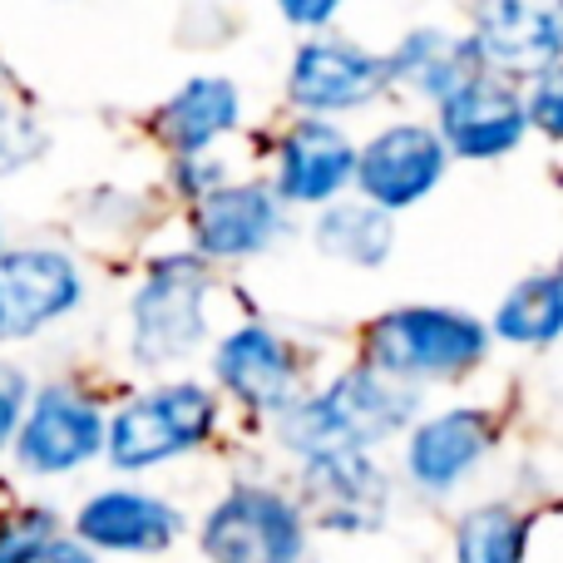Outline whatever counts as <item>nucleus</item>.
Listing matches in <instances>:
<instances>
[{"mask_svg": "<svg viewBox=\"0 0 563 563\" xmlns=\"http://www.w3.org/2000/svg\"><path fill=\"white\" fill-rule=\"evenodd\" d=\"M194 243L203 257H257L277 243L282 223V198L267 184H218L203 198H194Z\"/></svg>", "mask_w": 563, "mask_h": 563, "instance_id": "14", "label": "nucleus"}, {"mask_svg": "<svg viewBox=\"0 0 563 563\" xmlns=\"http://www.w3.org/2000/svg\"><path fill=\"white\" fill-rule=\"evenodd\" d=\"M529 519L509 505H479L455 529V563H525Z\"/></svg>", "mask_w": 563, "mask_h": 563, "instance_id": "22", "label": "nucleus"}, {"mask_svg": "<svg viewBox=\"0 0 563 563\" xmlns=\"http://www.w3.org/2000/svg\"><path fill=\"white\" fill-rule=\"evenodd\" d=\"M311 243L317 253L336 257V263L351 267H380L396 247V218L386 208L366 203V198H351V203H327L317 213V228H311Z\"/></svg>", "mask_w": 563, "mask_h": 563, "instance_id": "20", "label": "nucleus"}, {"mask_svg": "<svg viewBox=\"0 0 563 563\" xmlns=\"http://www.w3.org/2000/svg\"><path fill=\"white\" fill-rule=\"evenodd\" d=\"M243 124V89L228 75H194L154 109L148 129L174 158L208 154L218 139Z\"/></svg>", "mask_w": 563, "mask_h": 563, "instance_id": "15", "label": "nucleus"}, {"mask_svg": "<svg viewBox=\"0 0 563 563\" xmlns=\"http://www.w3.org/2000/svg\"><path fill=\"white\" fill-rule=\"evenodd\" d=\"M55 544V515L49 509H15L0 519V563H40Z\"/></svg>", "mask_w": 563, "mask_h": 563, "instance_id": "24", "label": "nucleus"}, {"mask_svg": "<svg viewBox=\"0 0 563 563\" xmlns=\"http://www.w3.org/2000/svg\"><path fill=\"white\" fill-rule=\"evenodd\" d=\"M386 65H390V79H396V85H410L416 95H426L430 104H440V99H445L450 89L465 85L470 75L489 69L475 40L455 35V30H440V25L406 30L400 45L386 55Z\"/></svg>", "mask_w": 563, "mask_h": 563, "instance_id": "19", "label": "nucleus"}, {"mask_svg": "<svg viewBox=\"0 0 563 563\" xmlns=\"http://www.w3.org/2000/svg\"><path fill=\"white\" fill-rule=\"evenodd\" d=\"M85 301V277L55 247L0 253V341H25Z\"/></svg>", "mask_w": 563, "mask_h": 563, "instance_id": "10", "label": "nucleus"}, {"mask_svg": "<svg viewBox=\"0 0 563 563\" xmlns=\"http://www.w3.org/2000/svg\"><path fill=\"white\" fill-rule=\"evenodd\" d=\"M273 5L282 10V20L297 30H327L331 20L341 15V5L346 0H273Z\"/></svg>", "mask_w": 563, "mask_h": 563, "instance_id": "27", "label": "nucleus"}, {"mask_svg": "<svg viewBox=\"0 0 563 563\" xmlns=\"http://www.w3.org/2000/svg\"><path fill=\"white\" fill-rule=\"evenodd\" d=\"M489 445H495V426H489V416L479 406L440 410V416H430L426 426L410 435L406 470L416 485L445 495V489H455L460 479L489 455Z\"/></svg>", "mask_w": 563, "mask_h": 563, "instance_id": "17", "label": "nucleus"}, {"mask_svg": "<svg viewBox=\"0 0 563 563\" xmlns=\"http://www.w3.org/2000/svg\"><path fill=\"white\" fill-rule=\"evenodd\" d=\"M440 139H445L450 158H505L525 144L529 124V99L519 95V79L479 69L460 89H450L435 104Z\"/></svg>", "mask_w": 563, "mask_h": 563, "instance_id": "8", "label": "nucleus"}, {"mask_svg": "<svg viewBox=\"0 0 563 563\" xmlns=\"http://www.w3.org/2000/svg\"><path fill=\"white\" fill-rule=\"evenodd\" d=\"M351 178H356V144L331 119L307 114L277 139L273 188L282 203L327 208V203H336Z\"/></svg>", "mask_w": 563, "mask_h": 563, "instance_id": "13", "label": "nucleus"}, {"mask_svg": "<svg viewBox=\"0 0 563 563\" xmlns=\"http://www.w3.org/2000/svg\"><path fill=\"white\" fill-rule=\"evenodd\" d=\"M525 99H529V124H534L539 134H549L554 144H563V65L529 79Z\"/></svg>", "mask_w": 563, "mask_h": 563, "instance_id": "25", "label": "nucleus"}, {"mask_svg": "<svg viewBox=\"0 0 563 563\" xmlns=\"http://www.w3.org/2000/svg\"><path fill=\"white\" fill-rule=\"evenodd\" d=\"M366 351L390 380H450L485 361L489 331L455 307H400L371 321Z\"/></svg>", "mask_w": 563, "mask_h": 563, "instance_id": "2", "label": "nucleus"}, {"mask_svg": "<svg viewBox=\"0 0 563 563\" xmlns=\"http://www.w3.org/2000/svg\"><path fill=\"white\" fill-rule=\"evenodd\" d=\"M470 40L509 79H539L563 65V0H475Z\"/></svg>", "mask_w": 563, "mask_h": 563, "instance_id": "9", "label": "nucleus"}, {"mask_svg": "<svg viewBox=\"0 0 563 563\" xmlns=\"http://www.w3.org/2000/svg\"><path fill=\"white\" fill-rule=\"evenodd\" d=\"M178 529H184L178 509L144 489H104L75 515V534L109 554H158L178 539Z\"/></svg>", "mask_w": 563, "mask_h": 563, "instance_id": "16", "label": "nucleus"}, {"mask_svg": "<svg viewBox=\"0 0 563 563\" xmlns=\"http://www.w3.org/2000/svg\"><path fill=\"white\" fill-rule=\"evenodd\" d=\"M559 277H563V267H559Z\"/></svg>", "mask_w": 563, "mask_h": 563, "instance_id": "29", "label": "nucleus"}, {"mask_svg": "<svg viewBox=\"0 0 563 563\" xmlns=\"http://www.w3.org/2000/svg\"><path fill=\"white\" fill-rule=\"evenodd\" d=\"M213 371L238 400H247L253 410H291L297 400V361L282 346L267 327H238L233 336H223L213 356Z\"/></svg>", "mask_w": 563, "mask_h": 563, "instance_id": "18", "label": "nucleus"}, {"mask_svg": "<svg viewBox=\"0 0 563 563\" xmlns=\"http://www.w3.org/2000/svg\"><path fill=\"white\" fill-rule=\"evenodd\" d=\"M99 445H104V420H99L95 400H85L69 386L40 390L15 430V455L35 475H69L85 460H95Z\"/></svg>", "mask_w": 563, "mask_h": 563, "instance_id": "12", "label": "nucleus"}, {"mask_svg": "<svg viewBox=\"0 0 563 563\" xmlns=\"http://www.w3.org/2000/svg\"><path fill=\"white\" fill-rule=\"evenodd\" d=\"M410 420V396L400 380L386 371H346L336 376L321 396L301 400V406L282 410V440L297 455H317V450H371L376 440L396 435Z\"/></svg>", "mask_w": 563, "mask_h": 563, "instance_id": "1", "label": "nucleus"}, {"mask_svg": "<svg viewBox=\"0 0 563 563\" xmlns=\"http://www.w3.org/2000/svg\"><path fill=\"white\" fill-rule=\"evenodd\" d=\"M198 544L208 563H301L307 519L277 489L238 485L208 509Z\"/></svg>", "mask_w": 563, "mask_h": 563, "instance_id": "4", "label": "nucleus"}, {"mask_svg": "<svg viewBox=\"0 0 563 563\" xmlns=\"http://www.w3.org/2000/svg\"><path fill=\"white\" fill-rule=\"evenodd\" d=\"M203 297H208V267L203 253H178L154 263L148 282L134 291V356L144 366H168L198 351L203 341Z\"/></svg>", "mask_w": 563, "mask_h": 563, "instance_id": "5", "label": "nucleus"}, {"mask_svg": "<svg viewBox=\"0 0 563 563\" xmlns=\"http://www.w3.org/2000/svg\"><path fill=\"white\" fill-rule=\"evenodd\" d=\"M40 563H99V559L85 549V539H79V544L75 539H55V544L40 554Z\"/></svg>", "mask_w": 563, "mask_h": 563, "instance_id": "28", "label": "nucleus"}, {"mask_svg": "<svg viewBox=\"0 0 563 563\" xmlns=\"http://www.w3.org/2000/svg\"><path fill=\"white\" fill-rule=\"evenodd\" d=\"M301 505L321 529L361 534V529H376L386 515V475L366 450H317V455H301Z\"/></svg>", "mask_w": 563, "mask_h": 563, "instance_id": "11", "label": "nucleus"}, {"mask_svg": "<svg viewBox=\"0 0 563 563\" xmlns=\"http://www.w3.org/2000/svg\"><path fill=\"white\" fill-rule=\"evenodd\" d=\"M49 134L35 114H30L20 99H5L0 95V174H15V168L35 164L45 154Z\"/></svg>", "mask_w": 563, "mask_h": 563, "instance_id": "23", "label": "nucleus"}, {"mask_svg": "<svg viewBox=\"0 0 563 563\" xmlns=\"http://www.w3.org/2000/svg\"><path fill=\"white\" fill-rule=\"evenodd\" d=\"M495 336L515 346H549L563 336V277L539 273L525 277L495 311Z\"/></svg>", "mask_w": 563, "mask_h": 563, "instance_id": "21", "label": "nucleus"}, {"mask_svg": "<svg viewBox=\"0 0 563 563\" xmlns=\"http://www.w3.org/2000/svg\"><path fill=\"white\" fill-rule=\"evenodd\" d=\"M20 420H25V376H20V366L0 361V450L15 440Z\"/></svg>", "mask_w": 563, "mask_h": 563, "instance_id": "26", "label": "nucleus"}, {"mask_svg": "<svg viewBox=\"0 0 563 563\" xmlns=\"http://www.w3.org/2000/svg\"><path fill=\"white\" fill-rule=\"evenodd\" d=\"M218 420V400L208 396L194 380H174V386H158L148 396L129 400L124 410L109 426V460L119 470H148L164 465L174 455H188L194 445H203L213 435Z\"/></svg>", "mask_w": 563, "mask_h": 563, "instance_id": "3", "label": "nucleus"}, {"mask_svg": "<svg viewBox=\"0 0 563 563\" xmlns=\"http://www.w3.org/2000/svg\"><path fill=\"white\" fill-rule=\"evenodd\" d=\"M390 79L386 55L356 45V40H336V35H311L297 45L287 65V99L301 114H351V109L376 104Z\"/></svg>", "mask_w": 563, "mask_h": 563, "instance_id": "6", "label": "nucleus"}, {"mask_svg": "<svg viewBox=\"0 0 563 563\" xmlns=\"http://www.w3.org/2000/svg\"><path fill=\"white\" fill-rule=\"evenodd\" d=\"M450 168V148L440 139V129L416 124V119H400L386 124L356 148V194L366 203L400 213V208H416L420 198H430L445 184Z\"/></svg>", "mask_w": 563, "mask_h": 563, "instance_id": "7", "label": "nucleus"}]
</instances>
